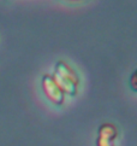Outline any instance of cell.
Instances as JSON below:
<instances>
[{
  "label": "cell",
  "instance_id": "2",
  "mask_svg": "<svg viewBox=\"0 0 137 146\" xmlns=\"http://www.w3.org/2000/svg\"><path fill=\"white\" fill-rule=\"evenodd\" d=\"M42 87H43L45 94L52 103L57 104V105H61L63 102H64V92L55 83L53 77L49 75L43 76V79H42Z\"/></svg>",
  "mask_w": 137,
  "mask_h": 146
},
{
  "label": "cell",
  "instance_id": "1",
  "mask_svg": "<svg viewBox=\"0 0 137 146\" xmlns=\"http://www.w3.org/2000/svg\"><path fill=\"white\" fill-rule=\"evenodd\" d=\"M52 77L64 93H67L70 96H75L77 93L78 77L76 72L64 62H59L57 64L55 72Z\"/></svg>",
  "mask_w": 137,
  "mask_h": 146
},
{
  "label": "cell",
  "instance_id": "4",
  "mask_svg": "<svg viewBox=\"0 0 137 146\" xmlns=\"http://www.w3.org/2000/svg\"><path fill=\"white\" fill-rule=\"evenodd\" d=\"M130 86H131V88H132L134 91L137 92V70L132 74V76H131V79H130Z\"/></svg>",
  "mask_w": 137,
  "mask_h": 146
},
{
  "label": "cell",
  "instance_id": "3",
  "mask_svg": "<svg viewBox=\"0 0 137 146\" xmlns=\"http://www.w3.org/2000/svg\"><path fill=\"white\" fill-rule=\"evenodd\" d=\"M118 137V130L113 124L105 123L99 128L96 146H114V140Z\"/></svg>",
  "mask_w": 137,
  "mask_h": 146
}]
</instances>
